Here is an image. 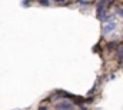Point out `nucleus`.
Listing matches in <instances>:
<instances>
[{"label":"nucleus","mask_w":123,"mask_h":110,"mask_svg":"<svg viewBox=\"0 0 123 110\" xmlns=\"http://www.w3.org/2000/svg\"><path fill=\"white\" fill-rule=\"evenodd\" d=\"M107 4H109L107 1L97 3V19L102 20V22H106V19H107V16H106V9H105Z\"/></svg>","instance_id":"obj_1"},{"label":"nucleus","mask_w":123,"mask_h":110,"mask_svg":"<svg viewBox=\"0 0 123 110\" xmlns=\"http://www.w3.org/2000/svg\"><path fill=\"white\" fill-rule=\"evenodd\" d=\"M73 103H70V102H62L59 104H56V109L57 110H73Z\"/></svg>","instance_id":"obj_2"},{"label":"nucleus","mask_w":123,"mask_h":110,"mask_svg":"<svg viewBox=\"0 0 123 110\" xmlns=\"http://www.w3.org/2000/svg\"><path fill=\"white\" fill-rule=\"evenodd\" d=\"M115 29H116V23H115V22H109V23L105 24V27H103V34H109V33H112Z\"/></svg>","instance_id":"obj_3"},{"label":"nucleus","mask_w":123,"mask_h":110,"mask_svg":"<svg viewBox=\"0 0 123 110\" xmlns=\"http://www.w3.org/2000/svg\"><path fill=\"white\" fill-rule=\"evenodd\" d=\"M117 59L119 60H123V44H120L117 47Z\"/></svg>","instance_id":"obj_4"},{"label":"nucleus","mask_w":123,"mask_h":110,"mask_svg":"<svg viewBox=\"0 0 123 110\" xmlns=\"http://www.w3.org/2000/svg\"><path fill=\"white\" fill-rule=\"evenodd\" d=\"M116 44H117L116 42H110V43H109V49H115V47H116Z\"/></svg>","instance_id":"obj_5"},{"label":"nucleus","mask_w":123,"mask_h":110,"mask_svg":"<svg viewBox=\"0 0 123 110\" xmlns=\"http://www.w3.org/2000/svg\"><path fill=\"white\" fill-rule=\"evenodd\" d=\"M79 4H82V6H87V4H90V1H79Z\"/></svg>","instance_id":"obj_6"},{"label":"nucleus","mask_w":123,"mask_h":110,"mask_svg":"<svg viewBox=\"0 0 123 110\" xmlns=\"http://www.w3.org/2000/svg\"><path fill=\"white\" fill-rule=\"evenodd\" d=\"M117 14H119L120 17H123V9H119V10H117Z\"/></svg>","instance_id":"obj_7"},{"label":"nucleus","mask_w":123,"mask_h":110,"mask_svg":"<svg viewBox=\"0 0 123 110\" xmlns=\"http://www.w3.org/2000/svg\"><path fill=\"white\" fill-rule=\"evenodd\" d=\"M40 4H42V6H47V4H49V1H40Z\"/></svg>","instance_id":"obj_8"},{"label":"nucleus","mask_w":123,"mask_h":110,"mask_svg":"<svg viewBox=\"0 0 123 110\" xmlns=\"http://www.w3.org/2000/svg\"><path fill=\"white\" fill-rule=\"evenodd\" d=\"M22 4H23V6H30V3H29V1H23Z\"/></svg>","instance_id":"obj_9"},{"label":"nucleus","mask_w":123,"mask_h":110,"mask_svg":"<svg viewBox=\"0 0 123 110\" xmlns=\"http://www.w3.org/2000/svg\"><path fill=\"white\" fill-rule=\"evenodd\" d=\"M39 110H47V109H46V107H40Z\"/></svg>","instance_id":"obj_10"}]
</instances>
